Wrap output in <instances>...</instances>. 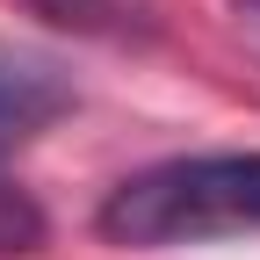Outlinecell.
Masks as SVG:
<instances>
[{
	"label": "cell",
	"instance_id": "4",
	"mask_svg": "<svg viewBox=\"0 0 260 260\" xmlns=\"http://www.w3.org/2000/svg\"><path fill=\"white\" fill-rule=\"evenodd\" d=\"M29 246H44V217H37V203L0 174V253H29Z\"/></svg>",
	"mask_w": 260,
	"mask_h": 260
},
{
	"label": "cell",
	"instance_id": "3",
	"mask_svg": "<svg viewBox=\"0 0 260 260\" xmlns=\"http://www.w3.org/2000/svg\"><path fill=\"white\" fill-rule=\"evenodd\" d=\"M37 15H51L58 29H80V37H145L152 29V0H29Z\"/></svg>",
	"mask_w": 260,
	"mask_h": 260
},
{
	"label": "cell",
	"instance_id": "2",
	"mask_svg": "<svg viewBox=\"0 0 260 260\" xmlns=\"http://www.w3.org/2000/svg\"><path fill=\"white\" fill-rule=\"evenodd\" d=\"M73 87L58 80V65L37 51H8L0 44V138H29L51 116H65Z\"/></svg>",
	"mask_w": 260,
	"mask_h": 260
},
{
	"label": "cell",
	"instance_id": "1",
	"mask_svg": "<svg viewBox=\"0 0 260 260\" xmlns=\"http://www.w3.org/2000/svg\"><path fill=\"white\" fill-rule=\"evenodd\" d=\"M109 246H210V239H253L260 232V152H188L130 174L102 203Z\"/></svg>",
	"mask_w": 260,
	"mask_h": 260
}]
</instances>
